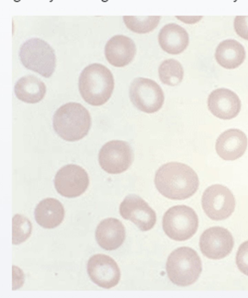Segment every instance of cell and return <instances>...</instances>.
Returning a JSON list of instances; mask_svg holds the SVG:
<instances>
[{"mask_svg": "<svg viewBox=\"0 0 248 298\" xmlns=\"http://www.w3.org/2000/svg\"><path fill=\"white\" fill-rule=\"evenodd\" d=\"M155 186L164 197L183 200L193 196L199 186V178L189 166L179 162L163 165L156 171Z\"/></svg>", "mask_w": 248, "mask_h": 298, "instance_id": "cell-1", "label": "cell"}, {"mask_svg": "<svg viewBox=\"0 0 248 298\" xmlns=\"http://www.w3.org/2000/svg\"><path fill=\"white\" fill-rule=\"evenodd\" d=\"M114 86L113 75L105 66L90 64L80 73L78 80L79 92L83 99L93 106H100L110 98Z\"/></svg>", "mask_w": 248, "mask_h": 298, "instance_id": "cell-2", "label": "cell"}, {"mask_svg": "<svg viewBox=\"0 0 248 298\" xmlns=\"http://www.w3.org/2000/svg\"><path fill=\"white\" fill-rule=\"evenodd\" d=\"M89 112L82 105L68 102L61 106L53 116L56 132L67 141L79 140L85 136L91 126Z\"/></svg>", "mask_w": 248, "mask_h": 298, "instance_id": "cell-3", "label": "cell"}, {"mask_svg": "<svg viewBox=\"0 0 248 298\" xmlns=\"http://www.w3.org/2000/svg\"><path fill=\"white\" fill-rule=\"evenodd\" d=\"M166 271L170 281L181 286L194 283L202 271L201 260L197 252L187 247L177 248L169 256Z\"/></svg>", "mask_w": 248, "mask_h": 298, "instance_id": "cell-4", "label": "cell"}, {"mask_svg": "<svg viewBox=\"0 0 248 298\" xmlns=\"http://www.w3.org/2000/svg\"><path fill=\"white\" fill-rule=\"evenodd\" d=\"M19 56L26 68L45 78L50 77L54 72L56 64L54 50L40 38L26 41L20 48Z\"/></svg>", "mask_w": 248, "mask_h": 298, "instance_id": "cell-5", "label": "cell"}, {"mask_svg": "<svg viewBox=\"0 0 248 298\" xmlns=\"http://www.w3.org/2000/svg\"><path fill=\"white\" fill-rule=\"evenodd\" d=\"M199 225L198 215L186 205H176L169 209L164 215L162 227L170 238L179 241L190 238L196 232Z\"/></svg>", "mask_w": 248, "mask_h": 298, "instance_id": "cell-6", "label": "cell"}, {"mask_svg": "<svg viewBox=\"0 0 248 298\" xmlns=\"http://www.w3.org/2000/svg\"><path fill=\"white\" fill-rule=\"evenodd\" d=\"M129 94L135 106L146 113L158 111L164 103L162 89L155 82L149 79L135 78L131 83Z\"/></svg>", "mask_w": 248, "mask_h": 298, "instance_id": "cell-7", "label": "cell"}, {"mask_svg": "<svg viewBox=\"0 0 248 298\" xmlns=\"http://www.w3.org/2000/svg\"><path fill=\"white\" fill-rule=\"evenodd\" d=\"M205 214L214 220H222L230 216L234 210L235 198L226 186L216 184L208 187L202 198Z\"/></svg>", "mask_w": 248, "mask_h": 298, "instance_id": "cell-8", "label": "cell"}, {"mask_svg": "<svg viewBox=\"0 0 248 298\" xmlns=\"http://www.w3.org/2000/svg\"><path fill=\"white\" fill-rule=\"evenodd\" d=\"M134 160L130 145L122 140H111L104 144L98 154L101 168L109 174H120L126 171Z\"/></svg>", "mask_w": 248, "mask_h": 298, "instance_id": "cell-9", "label": "cell"}, {"mask_svg": "<svg viewBox=\"0 0 248 298\" xmlns=\"http://www.w3.org/2000/svg\"><path fill=\"white\" fill-rule=\"evenodd\" d=\"M54 183L57 191L62 196L73 198L79 196L89 184L87 172L79 166L68 164L57 172Z\"/></svg>", "mask_w": 248, "mask_h": 298, "instance_id": "cell-10", "label": "cell"}, {"mask_svg": "<svg viewBox=\"0 0 248 298\" xmlns=\"http://www.w3.org/2000/svg\"><path fill=\"white\" fill-rule=\"evenodd\" d=\"M234 240L231 232L221 227H213L204 231L200 238L202 253L214 260L223 258L232 251Z\"/></svg>", "mask_w": 248, "mask_h": 298, "instance_id": "cell-11", "label": "cell"}, {"mask_svg": "<svg viewBox=\"0 0 248 298\" xmlns=\"http://www.w3.org/2000/svg\"><path fill=\"white\" fill-rule=\"evenodd\" d=\"M119 212L125 219L134 223L141 231H147L155 224V212L141 197L136 194H130L121 202Z\"/></svg>", "mask_w": 248, "mask_h": 298, "instance_id": "cell-12", "label": "cell"}, {"mask_svg": "<svg viewBox=\"0 0 248 298\" xmlns=\"http://www.w3.org/2000/svg\"><path fill=\"white\" fill-rule=\"evenodd\" d=\"M87 272L91 280L99 286L110 289L120 280L121 272L116 262L110 256L97 254L92 256L87 263Z\"/></svg>", "mask_w": 248, "mask_h": 298, "instance_id": "cell-13", "label": "cell"}, {"mask_svg": "<svg viewBox=\"0 0 248 298\" xmlns=\"http://www.w3.org/2000/svg\"><path fill=\"white\" fill-rule=\"evenodd\" d=\"M207 105L214 116L224 120L235 117L241 107L238 96L232 90L225 88L213 91L208 96Z\"/></svg>", "mask_w": 248, "mask_h": 298, "instance_id": "cell-14", "label": "cell"}, {"mask_svg": "<svg viewBox=\"0 0 248 298\" xmlns=\"http://www.w3.org/2000/svg\"><path fill=\"white\" fill-rule=\"evenodd\" d=\"M248 146V138L242 131L230 129L221 133L216 140L218 155L226 161H233L243 155Z\"/></svg>", "mask_w": 248, "mask_h": 298, "instance_id": "cell-15", "label": "cell"}, {"mask_svg": "<svg viewBox=\"0 0 248 298\" xmlns=\"http://www.w3.org/2000/svg\"><path fill=\"white\" fill-rule=\"evenodd\" d=\"M136 53L134 41L123 35H116L106 43L105 54L108 61L116 67H123L130 63Z\"/></svg>", "mask_w": 248, "mask_h": 298, "instance_id": "cell-16", "label": "cell"}, {"mask_svg": "<svg viewBox=\"0 0 248 298\" xmlns=\"http://www.w3.org/2000/svg\"><path fill=\"white\" fill-rule=\"evenodd\" d=\"M95 236L98 244L107 250H115L123 243L125 237L124 225L115 218L102 220L97 226Z\"/></svg>", "mask_w": 248, "mask_h": 298, "instance_id": "cell-17", "label": "cell"}, {"mask_svg": "<svg viewBox=\"0 0 248 298\" xmlns=\"http://www.w3.org/2000/svg\"><path fill=\"white\" fill-rule=\"evenodd\" d=\"M161 48L170 54H177L183 52L189 43V36L186 30L180 25L169 23L165 25L158 34Z\"/></svg>", "mask_w": 248, "mask_h": 298, "instance_id": "cell-18", "label": "cell"}, {"mask_svg": "<svg viewBox=\"0 0 248 298\" xmlns=\"http://www.w3.org/2000/svg\"><path fill=\"white\" fill-rule=\"evenodd\" d=\"M34 217L36 222L46 229L58 226L64 217V209L58 200L48 198L42 200L36 206Z\"/></svg>", "mask_w": 248, "mask_h": 298, "instance_id": "cell-19", "label": "cell"}, {"mask_svg": "<svg viewBox=\"0 0 248 298\" xmlns=\"http://www.w3.org/2000/svg\"><path fill=\"white\" fill-rule=\"evenodd\" d=\"M218 64L226 69H234L240 66L246 58L243 46L234 39H227L221 42L215 54Z\"/></svg>", "mask_w": 248, "mask_h": 298, "instance_id": "cell-20", "label": "cell"}, {"mask_svg": "<svg viewBox=\"0 0 248 298\" xmlns=\"http://www.w3.org/2000/svg\"><path fill=\"white\" fill-rule=\"evenodd\" d=\"M14 92L20 100L29 103L41 101L46 92L45 83L36 76L29 75L20 78L16 83Z\"/></svg>", "mask_w": 248, "mask_h": 298, "instance_id": "cell-21", "label": "cell"}, {"mask_svg": "<svg viewBox=\"0 0 248 298\" xmlns=\"http://www.w3.org/2000/svg\"><path fill=\"white\" fill-rule=\"evenodd\" d=\"M158 74L160 81L164 84L175 86L183 80L184 70L178 61L170 59L164 61L159 66Z\"/></svg>", "mask_w": 248, "mask_h": 298, "instance_id": "cell-22", "label": "cell"}, {"mask_svg": "<svg viewBox=\"0 0 248 298\" xmlns=\"http://www.w3.org/2000/svg\"><path fill=\"white\" fill-rule=\"evenodd\" d=\"M160 16H124V21L131 31L138 33H145L153 30L158 25Z\"/></svg>", "mask_w": 248, "mask_h": 298, "instance_id": "cell-23", "label": "cell"}, {"mask_svg": "<svg viewBox=\"0 0 248 298\" xmlns=\"http://www.w3.org/2000/svg\"><path fill=\"white\" fill-rule=\"evenodd\" d=\"M12 243L18 245L25 241L31 235L32 225L25 216L15 215L12 219Z\"/></svg>", "mask_w": 248, "mask_h": 298, "instance_id": "cell-24", "label": "cell"}, {"mask_svg": "<svg viewBox=\"0 0 248 298\" xmlns=\"http://www.w3.org/2000/svg\"><path fill=\"white\" fill-rule=\"evenodd\" d=\"M236 264L240 271L248 276V241L241 244L236 256Z\"/></svg>", "mask_w": 248, "mask_h": 298, "instance_id": "cell-25", "label": "cell"}, {"mask_svg": "<svg viewBox=\"0 0 248 298\" xmlns=\"http://www.w3.org/2000/svg\"><path fill=\"white\" fill-rule=\"evenodd\" d=\"M233 25L237 34L242 38L248 40V16H236Z\"/></svg>", "mask_w": 248, "mask_h": 298, "instance_id": "cell-26", "label": "cell"}]
</instances>
